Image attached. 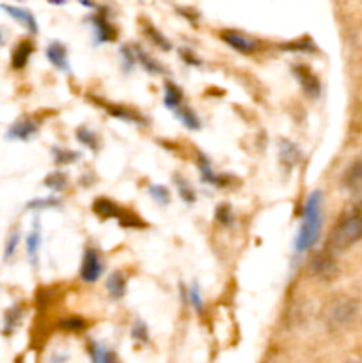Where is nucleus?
I'll list each match as a JSON object with an SVG mask.
<instances>
[{
	"mask_svg": "<svg viewBox=\"0 0 362 363\" xmlns=\"http://www.w3.org/2000/svg\"><path fill=\"white\" fill-rule=\"evenodd\" d=\"M322 191H312L307 197V201H305L300 233H298L297 240H295V250H297V254L307 252L319 240V230H322Z\"/></svg>",
	"mask_w": 362,
	"mask_h": 363,
	"instance_id": "nucleus-1",
	"label": "nucleus"
},
{
	"mask_svg": "<svg viewBox=\"0 0 362 363\" xmlns=\"http://www.w3.org/2000/svg\"><path fill=\"white\" fill-rule=\"evenodd\" d=\"M362 240V211L361 209H351L346 211L337 223L334 225L332 233H330L329 241H327V252L332 255L341 254V252L348 250L353 247L355 243Z\"/></svg>",
	"mask_w": 362,
	"mask_h": 363,
	"instance_id": "nucleus-2",
	"label": "nucleus"
},
{
	"mask_svg": "<svg viewBox=\"0 0 362 363\" xmlns=\"http://www.w3.org/2000/svg\"><path fill=\"white\" fill-rule=\"evenodd\" d=\"M355 314H357V303L350 298H334L325 308V319L327 325L332 328H343L348 323L353 321Z\"/></svg>",
	"mask_w": 362,
	"mask_h": 363,
	"instance_id": "nucleus-3",
	"label": "nucleus"
},
{
	"mask_svg": "<svg viewBox=\"0 0 362 363\" xmlns=\"http://www.w3.org/2000/svg\"><path fill=\"white\" fill-rule=\"evenodd\" d=\"M103 273V264H102V257L96 250L89 248L85 250L84 261H82V268H80V277L84 282H96V280L102 277Z\"/></svg>",
	"mask_w": 362,
	"mask_h": 363,
	"instance_id": "nucleus-4",
	"label": "nucleus"
},
{
	"mask_svg": "<svg viewBox=\"0 0 362 363\" xmlns=\"http://www.w3.org/2000/svg\"><path fill=\"white\" fill-rule=\"evenodd\" d=\"M222 39L231 46V48H234L240 53H254L256 50H258V43H256V39L248 38V35L243 34V32L224 30Z\"/></svg>",
	"mask_w": 362,
	"mask_h": 363,
	"instance_id": "nucleus-5",
	"label": "nucleus"
},
{
	"mask_svg": "<svg viewBox=\"0 0 362 363\" xmlns=\"http://www.w3.org/2000/svg\"><path fill=\"white\" fill-rule=\"evenodd\" d=\"M38 133V123L28 117H23V119L16 121L13 126L7 130V138L9 140H28L34 135Z\"/></svg>",
	"mask_w": 362,
	"mask_h": 363,
	"instance_id": "nucleus-6",
	"label": "nucleus"
},
{
	"mask_svg": "<svg viewBox=\"0 0 362 363\" xmlns=\"http://www.w3.org/2000/svg\"><path fill=\"white\" fill-rule=\"evenodd\" d=\"M46 57H48L50 62L60 71H70V62H67V50L62 43L53 41L50 43V46L46 48Z\"/></svg>",
	"mask_w": 362,
	"mask_h": 363,
	"instance_id": "nucleus-7",
	"label": "nucleus"
},
{
	"mask_svg": "<svg viewBox=\"0 0 362 363\" xmlns=\"http://www.w3.org/2000/svg\"><path fill=\"white\" fill-rule=\"evenodd\" d=\"M34 53V45L32 41L25 39V41H20L13 50V55H11V66L13 69H23L27 66L28 59Z\"/></svg>",
	"mask_w": 362,
	"mask_h": 363,
	"instance_id": "nucleus-8",
	"label": "nucleus"
},
{
	"mask_svg": "<svg viewBox=\"0 0 362 363\" xmlns=\"http://www.w3.org/2000/svg\"><path fill=\"white\" fill-rule=\"evenodd\" d=\"M2 9L6 11L11 18H14L18 23H21L25 28H28L32 34L38 32V23H35V18L31 11L23 9V7H14V6H2Z\"/></svg>",
	"mask_w": 362,
	"mask_h": 363,
	"instance_id": "nucleus-9",
	"label": "nucleus"
},
{
	"mask_svg": "<svg viewBox=\"0 0 362 363\" xmlns=\"http://www.w3.org/2000/svg\"><path fill=\"white\" fill-rule=\"evenodd\" d=\"M293 73L297 74V78L300 80L302 87H304V91L307 92V96L316 98V96L319 94V82L318 78L311 73V69H307V67L304 66H297L293 69Z\"/></svg>",
	"mask_w": 362,
	"mask_h": 363,
	"instance_id": "nucleus-10",
	"label": "nucleus"
},
{
	"mask_svg": "<svg viewBox=\"0 0 362 363\" xmlns=\"http://www.w3.org/2000/svg\"><path fill=\"white\" fill-rule=\"evenodd\" d=\"M312 269L316 272V275H319L322 279H332L334 273H336V264H334V255L330 252H323L318 257H314L312 261Z\"/></svg>",
	"mask_w": 362,
	"mask_h": 363,
	"instance_id": "nucleus-11",
	"label": "nucleus"
},
{
	"mask_svg": "<svg viewBox=\"0 0 362 363\" xmlns=\"http://www.w3.org/2000/svg\"><path fill=\"white\" fill-rule=\"evenodd\" d=\"M92 211L99 216V218H119L123 215V209L116 204L114 201H109V199H98L92 204Z\"/></svg>",
	"mask_w": 362,
	"mask_h": 363,
	"instance_id": "nucleus-12",
	"label": "nucleus"
},
{
	"mask_svg": "<svg viewBox=\"0 0 362 363\" xmlns=\"http://www.w3.org/2000/svg\"><path fill=\"white\" fill-rule=\"evenodd\" d=\"M106 289H109L110 298H114V300L123 298L124 293H126V277L121 272L112 273L109 277V280H106Z\"/></svg>",
	"mask_w": 362,
	"mask_h": 363,
	"instance_id": "nucleus-13",
	"label": "nucleus"
},
{
	"mask_svg": "<svg viewBox=\"0 0 362 363\" xmlns=\"http://www.w3.org/2000/svg\"><path fill=\"white\" fill-rule=\"evenodd\" d=\"M94 30L96 35H98V41L105 43V41H112L116 39V30L112 28V25L109 23V20L105 18V14H96L94 16Z\"/></svg>",
	"mask_w": 362,
	"mask_h": 363,
	"instance_id": "nucleus-14",
	"label": "nucleus"
},
{
	"mask_svg": "<svg viewBox=\"0 0 362 363\" xmlns=\"http://www.w3.org/2000/svg\"><path fill=\"white\" fill-rule=\"evenodd\" d=\"M39 247H41V234H39V227L35 225L27 238V255L32 266H38Z\"/></svg>",
	"mask_w": 362,
	"mask_h": 363,
	"instance_id": "nucleus-15",
	"label": "nucleus"
},
{
	"mask_svg": "<svg viewBox=\"0 0 362 363\" xmlns=\"http://www.w3.org/2000/svg\"><path fill=\"white\" fill-rule=\"evenodd\" d=\"M21 318H23V308L21 305H14L9 311L6 312V318H4V333H13L16 330V326L20 325Z\"/></svg>",
	"mask_w": 362,
	"mask_h": 363,
	"instance_id": "nucleus-16",
	"label": "nucleus"
},
{
	"mask_svg": "<svg viewBox=\"0 0 362 363\" xmlns=\"http://www.w3.org/2000/svg\"><path fill=\"white\" fill-rule=\"evenodd\" d=\"M361 183H362V158H358L351 163L350 169H348L346 174H344V184H346L348 188H353Z\"/></svg>",
	"mask_w": 362,
	"mask_h": 363,
	"instance_id": "nucleus-17",
	"label": "nucleus"
},
{
	"mask_svg": "<svg viewBox=\"0 0 362 363\" xmlns=\"http://www.w3.org/2000/svg\"><path fill=\"white\" fill-rule=\"evenodd\" d=\"M181 99H183V92H181V89L176 87L172 82H167V84H165V98H163L165 105L169 106L170 110H176L177 106L181 105Z\"/></svg>",
	"mask_w": 362,
	"mask_h": 363,
	"instance_id": "nucleus-18",
	"label": "nucleus"
},
{
	"mask_svg": "<svg viewBox=\"0 0 362 363\" xmlns=\"http://www.w3.org/2000/svg\"><path fill=\"white\" fill-rule=\"evenodd\" d=\"M176 116H177V119L181 121V123L185 124V126L188 128V130H197L199 126H201V124H199V119H197V116H195L194 112H192L190 108H188V106H177L176 108Z\"/></svg>",
	"mask_w": 362,
	"mask_h": 363,
	"instance_id": "nucleus-19",
	"label": "nucleus"
},
{
	"mask_svg": "<svg viewBox=\"0 0 362 363\" xmlns=\"http://www.w3.org/2000/svg\"><path fill=\"white\" fill-rule=\"evenodd\" d=\"M280 158L287 165H295L298 162V158H300V151H298V147L295 144L284 140L283 145H280Z\"/></svg>",
	"mask_w": 362,
	"mask_h": 363,
	"instance_id": "nucleus-20",
	"label": "nucleus"
},
{
	"mask_svg": "<svg viewBox=\"0 0 362 363\" xmlns=\"http://www.w3.org/2000/svg\"><path fill=\"white\" fill-rule=\"evenodd\" d=\"M18 245H20V233L18 230H13V233L7 236L6 241V248H4V261H9L13 259V255L16 254Z\"/></svg>",
	"mask_w": 362,
	"mask_h": 363,
	"instance_id": "nucleus-21",
	"label": "nucleus"
},
{
	"mask_svg": "<svg viewBox=\"0 0 362 363\" xmlns=\"http://www.w3.org/2000/svg\"><path fill=\"white\" fill-rule=\"evenodd\" d=\"M45 184L50 188V190L60 191V190H64V188H66L67 179H66V176H64L62 172H53V174H50L48 177H46Z\"/></svg>",
	"mask_w": 362,
	"mask_h": 363,
	"instance_id": "nucleus-22",
	"label": "nucleus"
},
{
	"mask_svg": "<svg viewBox=\"0 0 362 363\" xmlns=\"http://www.w3.org/2000/svg\"><path fill=\"white\" fill-rule=\"evenodd\" d=\"M77 135H78V140H80L82 144L87 145V147L91 149H98V137H96L91 130H87V128H80Z\"/></svg>",
	"mask_w": 362,
	"mask_h": 363,
	"instance_id": "nucleus-23",
	"label": "nucleus"
},
{
	"mask_svg": "<svg viewBox=\"0 0 362 363\" xmlns=\"http://www.w3.org/2000/svg\"><path fill=\"white\" fill-rule=\"evenodd\" d=\"M216 220H219L222 225H231L234 222V215L233 209H231L229 204H220L216 208Z\"/></svg>",
	"mask_w": 362,
	"mask_h": 363,
	"instance_id": "nucleus-24",
	"label": "nucleus"
},
{
	"mask_svg": "<svg viewBox=\"0 0 362 363\" xmlns=\"http://www.w3.org/2000/svg\"><path fill=\"white\" fill-rule=\"evenodd\" d=\"M176 184H177V190H180V195L183 201L187 202H194L195 201V194H194V188L183 179V177H176Z\"/></svg>",
	"mask_w": 362,
	"mask_h": 363,
	"instance_id": "nucleus-25",
	"label": "nucleus"
},
{
	"mask_svg": "<svg viewBox=\"0 0 362 363\" xmlns=\"http://www.w3.org/2000/svg\"><path fill=\"white\" fill-rule=\"evenodd\" d=\"M135 57H137L138 60H141L142 62V66L146 67V69H149V71H155V73H160V71H162V67L158 66V64L155 62V60L153 59H149L148 55H146L144 52H142V50H135Z\"/></svg>",
	"mask_w": 362,
	"mask_h": 363,
	"instance_id": "nucleus-26",
	"label": "nucleus"
},
{
	"mask_svg": "<svg viewBox=\"0 0 362 363\" xmlns=\"http://www.w3.org/2000/svg\"><path fill=\"white\" fill-rule=\"evenodd\" d=\"M53 155H55V162L59 165H66V163L75 162L78 158L77 152L73 151H64V149H53Z\"/></svg>",
	"mask_w": 362,
	"mask_h": 363,
	"instance_id": "nucleus-27",
	"label": "nucleus"
},
{
	"mask_svg": "<svg viewBox=\"0 0 362 363\" xmlns=\"http://www.w3.org/2000/svg\"><path fill=\"white\" fill-rule=\"evenodd\" d=\"M91 357L94 362H110L112 360V354L105 350V347L98 346V344H92L91 346Z\"/></svg>",
	"mask_w": 362,
	"mask_h": 363,
	"instance_id": "nucleus-28",
	"label": "nucleus"
},
{
	"mask_svg": "<svg viewBox=\"0 0 362 363\" xmlns=\"http://www.w3.org/2000/svg\"><path fill=\"white\" fill-rule=\"evenodd\" d=\"M53 206H60V202L57 199H38V201H32L27 204V209H45V208H53Z\"/></svg>",
	"mask_w": 362,
	"mask_h": 363,
	"instance_id": "nucleus-29",
	"label": "nucleus"
},
{
	"mask_svg": "<svg viewBox=\"0 0 362 363\" xmlns=\"http://www.w3.org/2000/svg\"><path fill=\"white\" fill-rule=\"evenodd\" d=\"M149 191H151V197L156 199L160 204H167V202H169V190H167L165 186L155 184V186H151V190Z\"/></svg>",
	"mask_w": 362,
	"mask_h": 363,
	"instance_id": "nucleus-30",
	"label": "nucleus"
},
{
	"mask_svg": "<svg viewBox=\"0 0 362 363\" xmlns=\"http://www.w3.org/2000/svg\"><path fill=\"white\" fill-rule=\"evenodd\" d=\"M131 335H133V339L141 340V342H148V328H146V325L142 321H137L133 325V328H131Z\"/></svg>",
	"mask_w": 362,
	"mask_h": 363,
	"instance_id": "nucleus-31",
	"label": "nucleus"
},
{
	"mask_svg": "<svg viewBox=\"0 0 362 363\" xmlns=\"http://www.w3.org/2000/svg\"><path fill=\"white\" fill-rule=\"evenodd\" d=\"M188 296H190V301L192 305H194V308L197 312L202 311V298H201V293H199L197 286H192L190 291H188Z\"/></svg>",
	"mask_w": 362,
	"mask_h": 363,
	"instance_id": "nucleus-32",
	"label": "nucleus"
},
{
	"mask_svg": "<svg viewBox=\"0 0 362 363\" xmlns=\"http://www.w3.org/2000/svg\"><path fill=\"white\" fill-rule=\"evenodd\" d=\"M60 326L66 330H84L85 321L84 319H78V318H70V319H64V321L60 323Z\"/></svg>",
	"mask_w": 362,
	"mask_h": 363,
	"instance_id": "nucleus-33",
	"label": "nucleus"
},
{
	"mask_svg": "<svg viewBox=\"0 0 362 363\" xmlns=\"http://www.w3.org/2000/svg\"><path fill=\"white\" fill-rule=\"evenodd\" d=\"M148 34L151 35V39L156 43V45H160L162 48H165V50L170 48V43L167 41V39H163V35L160 34L158 30H155V28H148Z\"/></svg>",
	"mask_w": 362,
	"mask_h": 363,
	"instance_id": "nucleus-34",
	"label": "nucleus"
},
{
	"mask_svg": "<svg viewBox=\"0 0 362 363\" xmlns=\"http://www.w3.org/2000/svg\"><path fill=\"white\" fill-rule=\"evenodd\" d=\"M52 4H64V0H50Z\"/></svg>",
	"mask_w": 362,
	"mask_h": 363,
	"instance_id": "nucleus-35",
	"label": "nucleus"
}]
</instances>
